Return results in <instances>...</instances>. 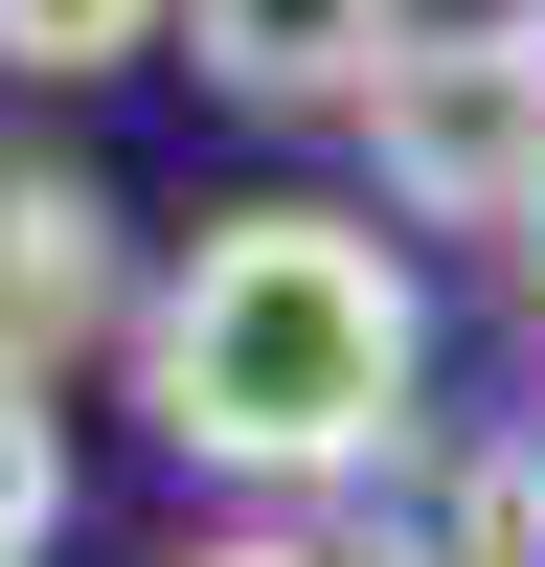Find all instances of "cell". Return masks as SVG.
Wrapping results in <instances>:
<instances>
[{"label": "cell", "mask_w": 545, "mask_h": 567, "mask_svg": "<svg viewBox=\"0 0 545 567\" xmlns=\"http://www.w3.org/2000/svg\"><path fill=\"white\" fill-rule=\"evenodd\" d=\"M136 432L227 499H363L432 432V272L387 250V205H205L136 296Z\"/></svg>", "instance_id": "obj_1"}, {"label": "cell", "mask_w": 545, "mask_h": 567, "mask_svg": "<svg viewBox=\"0 0 545 567\" xmlns=\"http://www.w3.org/2000/svg\"><path fill=\"white\" fill-rule=\"evenodd\" d=\"M363 182H387V227H500V250L545 227V23H523V0L387 45V91H363Z\"/></svg>", "instance_id": "obj_2"}, {"label": "cell", "mask_w": 545, "mask_h": 567, "mask_svg": "<svg viewBox=\"0 0 545 567\" xmlns=\"http://www.w3.org/2000/svg\"><path fill=\"white\" fill-rule=\"evenodd\" d=\"M136 296H160V272L114 250V182L91 159H0V341L91 363V341H136Z\"/></svg>", "instance_id": "obj_3"}, {"label": "cell", "mask_w": 545, "mask_h": 567, "mask_svg": "<svg viewBox=\"0 0 545 567\" xmlns=\"http://www.w3.org/2000/svg\"><path fill=\"white\" fill-rule=\"evenodd\" d=\"M341 567H545V454L523 432H409L341 499Z\"/></svg>", "instance_id": "obj_4"}, {"label": "cell", "mask_w": 545, "mask_h": 567, "mask_svg": "<svg viewBox=\"0 0 545 567\" xmlns=\"http://www.w3.org/2000/svg\"><path fill=\"white\" fill-rule=\"evenodd\" d=\"M409 23H432V0H182V69H205L227 114H363Z\"/></svg>", "instance_id": "obj_5"}, {"label": "cell", "mask_w": 545, "mask_h": 567, "mask_svg": "<svg viewBox=\"0 0 545 567\" xmlns=\"http://www.w3.org/2000/svg\"><path fill=\"white\" fill-rule=\"evenodd\" d=\"M45 545H69V363L0 341V567H45Z\"/></svg>", "instance_id": "obj_6"}, {"label": "cell", "mask_w": 545, "mask_h": 567, "mask_svg": "<svg viewBox=\"0 0 545 567\" xmlns=\"http://www.w3.org/2000/svg\"><path fill=\"white\" fill-rule=\"evenodd\" d=\"M182 0H0V69L23 91H91V69H160Z\"/></svg>", "instance_id": "obj_7"}, {"label": "cell", "mask_w": 545, "mask_h": 567, "mask_svg": "<svg viewBox=\"0 0 545 567\" xmlns=\"http://www.w3.org/2000/svg\"><path fill=\"white\" fill-rule=\"evenodd\" d=\"M182 567H341L318 523H227V545H182Z\"/></svg>", "instance_id": "obj_8"}, {"label": "cell", "mask_w": 545, "mask_h": 567, "mask_svg": "<svg viewBox=\"0 0 545 567\" xmlns=\"http://www.w3.org/2000/svg\"><path fill=\"white\" fill-rule=\"evenodd\" d=\"M523 296H545V227H523Z\"/></svg>", "instance_id": "obj_9"}, {"label": "cell", "mask_w": 545, "mask_h": 567, "mask_svg": "<svg viewBox=\"0 0 545 567\" xmlns=\"http://www.w3.org/2000/svg\"><path fill=\"white\" fill-rule=\"evenodd\" d=\"M523 454H545V409H523Z\"/></svg>", "instance_id": "obj_10"}, {"label": "cell", "mask_w": 545, "mask_h": 567, "mask_svg": "<svg viewBox=\"0 0 545 567\" xmlns=\"http://www.w3.org/2000/svg\"><path fill=\"white\" fill-rule=\"evenodd\" d=\"M523 23H545V0H523Z\"/></svg>", "instance_id": "obj_11"}]
</instances>
